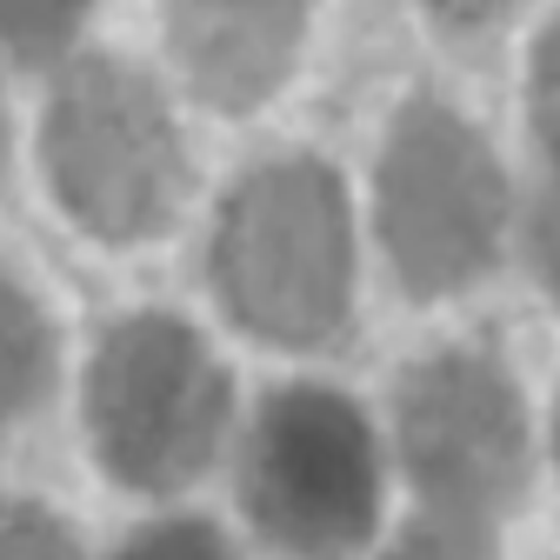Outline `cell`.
Instances as JSON below:
<instances>
[{
	"label": "cell",
	"mask_w": 560,
	"mask_h": 560,
	"mask_svg": "<svg viewBox=\"0 0 560 560\" xmlns=\"http://www.w3.org/2000/svg\"><path fill=\"white\" fill-rule=\"evenodd\" d=\"M214 273L228 307L267 340H327L347 314V200L314 161H280L234 187Z\"/></svg>",
	"instance_id": "cell-1"
},
{
	"label": "cell",
	"mask_w": 560,
	"mask_h": 560,
	"mask_svg": "<svg viewBox=\"0 0 560 560\" xmlns=\"http://www.w3.org/2000/svg\"><path fill=\"white\" fill-rule=\"evenodd\" d=\"M94 447L127 487H180L207 467L228 428V374L167 314L107 334L88 381Z\"/></svg>",
	"instance_id": "cell-2"
},
{
	"label": "cell",
	"mask_w": 560,
	"mask_h": 560,
	"mask_svg": "<svg viewBox=\"0 0 560 560\" xmlns=\"http://www.w3.org/2000/svg\"><path fill=\"white\" fill-rule=\"evenodd\" d=\"M241 501L254 527L307 560L361 547L374 527V441L368 420L327 387L273 394L241 454Z\"/></svg>",
	"instance_id": "cell-3"
},
{
	"label": "cell",
	"mask_w": 560,
	"mask_h": 560,
	"mask_svg": "<svg viewBox=\"0 0 560 560\" xmlns=\"http://www.w3.org/2000/svg\"><path fill=\"white\" fill-rule=\"evenodd\" d=\"M47 167L67 214L107 241L154 234L180 194V140L161 94L120 60H88L47 114Z\"/></svg>",
	"instance_id": "cell-4"
},
{
	"label": "cell",
	"mask_w": 560,
	"mask_h": 560,
	"mask_svg": "<svg viewBox=\"0 0 560 560\" xmlns=\"http://www.w3.org/2000/svg\"><path fill=\"white\" fill-rule=\"evenodd\" d=\"M508 187L487 140L434 101L394 120L381 161V234L413 294H447L494 260Z\"/></svg>",
	"instance_id": "cell-5"
},
{
	"label": "cell",
	"mask_w": 560,
	"mask_h": 560,
	"mask_svg": "<svg viewBox=\"0 0 560 560\" xmlns=\"http://www.w3.org/2000/svg\"><path fill=\"white\" fill-rule=\"evenodd\" d=\"M400 454L441 514H494L521 494L527 428L508 374L480 354H441L400 381Z\"/></svg>",
	"instance_id": "cell-6"
},
{
	"label": "cell",
	"mask_w": 560,
	"mask_h": 560,
	"mask_svg": "<svg viewBox=\"0 0 560 560\" xmlns=\"http://www.w3.org/2000/svg\"><path fill=\"white\" fill-rule=\"evenodd\" d=\"M174 47L214 107H254L301 47V0H167Z\"/></svg>",
	"instance_id": "cell-7"
},
{
	"label": "cell",
	"mask_w": 560,
	"mask_h": 560,
	"mask_svg": "<svg viewBox=\"0 0 560 560\" xmlns=\"http://www.w3.org/2000/svg\"><path fill=\"white\" fill-rule=\"evenodd\" d=\"M47 368H54L47 320L14 280H0V428L34 407V394L47 387Z\"/></svg>",
	"instance_id": "cell-8"
},
{
	"label": "cell",
	"mask_w": 560,
	"mask_h": 560,
	"mask_svg": "<svg viewBox=\"0 0 560 560\" xmlns=\"http://www.w3.org/2000/svg\"><path fill=\"white\" fill-rule=\"evenodd\" d=\"M94 0H0V47H14L21 60H47L74 40Z\"/></svg>",
	"instance_id": "cell-9"
},
{
	"label": "cell",
	"mask_w": 560,
	"mask_h": 560,
	"mask_svg": "<svg viewBox=\"0 0 560 560\" xmlns=\"http://www.w3.org/2000/svg\"><path fill=\"white\" fill-rule=\"evenodd\" d=\"M387 560H494V547H487L474 514H434V521L407 527Z\"/></svg>",
	"instance_id": "cell-10"
},
{
	"label": "cell",
	"mask_w": 560,
	"mask_h": 560,
	"mask_svg": "<svg viewBox=\"0 0 560 560\" xmlns=\"http://www.w3.org/2000/svg\"><path fill=\"white\" fill-rule=\"evenodd\" d=\"M0 560H74V540L47 508L0 501Z\"/></svg>",
	"instance_id": "cell-11"
},
{
	"label": "cell",
	"mask_w": 560,
	"mask_h": 560,
	"mask_svg": "<svg viewBox=\"0 0 560 560\" xmlns=\"http://www.w3.org/2000/svg\"><path fill=\"white\" fill-rule=\"evenodd\" d=\"M120 560H228V547L200 521H167V527H148L140 540H127Z\"/></svg>",
	"instance_id": "cell-12"
},
{
	"label": "cell",
	"mask_w": 560,
	"mask_h": 560,
	"mask_svg": "<svg viewBox=\"0 0 560 560\" xmlns=\"http://www.w3.org/2000/svg\"><path fill=\"white\" fill-rule=\"evenodd\" d=\"M534 127L547 140V154L560 161V21L547 27V40L534 54Z\"/></svg>",
	"instance_id": "cell-13"
},
{
	"label": "cell",
	"mask_w": 560,
	"mask_h": 560,
	"mask_svg": "<svg viewBox=\"0 0 560 560\" xmlns=\"http://www.w3.org/2000/svg\"><path fill=\"white\" fill-rule=\"evenodd\" d=\"M527 247H534L540 280H547V288H560V180H547V187H540V200H534Z\"/></svg>",
	"instance_id": "cell-14"
},
{
	"label": "cell",
	"mask_w": 560,
	"mask_h": 560,
	"mask_svg": "<svg viewBox=\"0 0 560 560\" xmlns=\"http://www.w3.org/2000/svg\"><path fill=\"white\" fill-rule=\"evenodd\" d=\"M428 8H434L447 27H487L494 14H508V0H428Z\"/></svg>",
	"instance_id": "cell-15"
},
{
	"label": "cell",
	"mask_w": 560,
	"mask_h": 560,
	"mask_svg": "<svg viewBox=\"0 0 560 560\" xmlns=\"http://www.w3.org/2000/svg\"><path fill=\"white\" fill-rule=\"evenodd\" d=\"M0 140H8V127H0Z\"/></svg>",
	"instance_id": "cell-16"
}]
</instances>
